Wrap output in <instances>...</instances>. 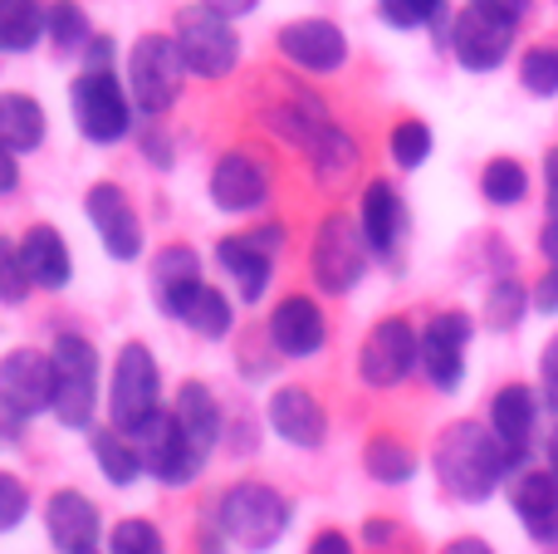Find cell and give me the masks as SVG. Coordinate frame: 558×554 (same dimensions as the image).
Masks as SVG:
<instances>
[{
    "mask_svg": "<svg viewBox=\"0 0 558 554\" xmlns=\"http://www.w3.org/2000/svg\"><path fill=\"white\" fill-rule=\"evenodd\" d=\"M432 471H436V481H441V491L451 501L481 506V501H490L520 467H514L510 447L490 432V422L461 418V422H451V427L436 437Z\"/></svg>",
    "mask_w": 558,
    "mask_h": 554,
    "instance_id": "cell-1",
    "label": "cell"
},
{
    "mask_svg": "<svg viewBox=\"0 0 558 554\" xmlns=\"http://www.w3.org/2000/svg\"><path fill=\"white\" fill-rule=\"evenodd\" d=\"M216 530L245 554H265L284 540L289 530V501L270 481H235L216 501Z\"/></svg>",
    "mask_w": 558,
    "mask_h": 554,
    "instance_id": "cell-2",
    "label": "cell"
},
{
    "mask_svg": "<svg viewBox=\"0 0 558 554\" xmlns=\"http://www.w3.org/2000/svg\"><path fill=\"white\" fill-rule=\"evenodd\" d=\"M49 359H54V418L59 427L84 432L94 427L98 412V349L94 339L74 329H59L54 344H49Z\"/></svg>",
    "mask_w": 558,
    "mask_h": 554,
    "instance_id": "cell-3",
    "label": "cell"
},
{
    "mask_svg": "<svg viewBox=\"0 0 558 554\" xmlns=\"http://www.w3.org/2000/svg\"><path fill=\"white\" fill-rule=\"evenodd\" d=\"M162 412V369H157L153 349L128 339L113 359V383H108V422L128 437L147 427Z\"/></svg>",
    "mask_w": 558,
    "mask_h": 554,
    "instance_id": "cell-4",
    "label": "cell"
},
{
    "mask_svg": "<svg viewBox=\"0 0 558 554\" xmlns=\"http://www.w3.org/2000/svg\"><path fill=\"white\" fill-rule=\"evenodd\" d=\"M367 265H373V251L363 241V226L348 212H328L314 231V245H308V275L324 294H353L363 285Z\"/></svg>",
    "mask_w": 558,
    "mask_h": 554,
    "instance_id": "cell-5",
    "label": "cell"
},
{
    "mask_svg": "<svg viewBox=\"0 0 558 554\" xmlns=\"http://www.w3.org/2000/svg\"><path fill=\"white\" fill-rule=\"evenodd\" d=\"M177 49L186 59V74L196 79H226L241 64V35L235 20H226L211 5H182L177 10Z\"/></svg>",
    "mask_w": 558,
    "mask_h": 554,
    "instance_id": "cell-6",
    "label": "cell"
},
{
    "mask_svg": "<svg viewBox=\"0 0 558 554\" xmlns=\"http://www.w3.org/2000/svg\"><path fill=\"white\" fill-rule=\"evenodd\" d=\"M69 104H74V123L78 133L94 147H113L128 137L133 128V94L113 79V69H84L69 88Z\"/></svg>",
    "mask_w": 558,
    "mask_h": 554,
    "instance_id": "cell-7",
    "label": "cell"
},
{
    "mask_svg": "<svg viewBox=\"0 0 558 554\" xmlns=\"http://www.w3.org/2000/svg\"><path fill=\"white\" fill-rule=\"evenodd\" d=\"M186 79V59L177 49V35H143L128 55V94H133L137 113L162 118L177 104Z\"/></svg>",
    "mask_w": 558,
    "mask_h": 554,
    "instance_id": "cell-8",
    "label": "cell"
},
{
    "mask_svg": "<svg viewBox=\"0 0 558 554\" xmlns=\"http://www.w3.org/2000/svg\"><path fill=\"white\" fill-rule=\"evenodd\" d=\"M514 29H520V15L490 5V0H471V5L451 20L456 64L471 69V74H490V69H500L514 49Z\"/></svg>",
    "mask_w": 558,
    "mask_h": 554,
    "instance_id": "cell-9",
    "label": "cell"
},
{
    "mask_svg": "<svg viewBox=\"0 0 558 554\" xmlns=\"http://www.w3.org/2000/svg\"><path fill=\"white\" fill-rule=\"evenodd\" d=\"M422 369V334L407 314H387L373 329L363 334V349H357V378L367 388H397L412 373Z\"/></svg>",
    "mask_w": 558,
    "mask_h": 554,
    "instance_id": "cell-10",
    "label": "cell"
},
{
    "mask_svg": "<svg viewBox=\"0 0 558 554\" xmlns=\"http://www.w3.org/2000/svg\"><path fill=\"white\" fill-rule=\"evenodd\" d=\"M279 251H284V231L279 226H255V231H241V236H221L216 241V265L231 275V285L241 290L245 304H260L275 280Z\"/></svg>",
    "mask_w": 558,
    "mask_h": 554,
    "instance_id": "cell-11",
    "label": "cell"
},
{
    "mask_svg": "<svg viewBox=\"0 0 558 554\" xmlns=\"http://www.w3.org/2000/svg\"><path fill=\"white\" fill-rule=\"evenodd\" d=\"M133 442H137V457H143V471L153 481H162V486H192L206 467V457L192 447V437L182 432L172 408L157 412Z\"/></svg>",
    "mask_w": 558,
    "mask_h": 554,
    "instance_id": "cell-12",
    "label": "cell"
},
{
    "mask_svg": "<svg viewBox=\"0 0 558 554\" xmlns=\"http://www.w3.org/2000/svg\"><path fill=\"white\" fill-rule=\"evenodd\" d=\"M84 212H88V226H94L108 261H123V265L143 261V221H137V206L123 186L94 182L84 196Z\"/></svg>",
    "mask_w": 558,
    "mask_h": 554,
    "instance_id": "cell-13",
    "label": "cell"
},
{
    "mask_svg": "<svg viewBox=\"0 0 558 554\" xmlns=\"http://www.w3.org/2000/svg\"><path fill=\"white\" fill-rule=\"evenodd\" d=\"M475 339L471 314L461 310H441L426 320L422 329V373L436 393H456L465 383V349Z\"/></svg>",
    "mask_w": 558,
    "mask_h": 554,
    "instance_id": "cell-14",
    "label": "cell"
},
{
    "mask_svg": "<svg viewBox=\"0 0 558 554\" xmlns=\"http://www.w3.org/2000/svg\"><path fill=\"white\" fill-rule=\"evenodd\" d=\"M0 408L25 422L54 412V359L39 349H10L0 359Z\"/></svg>",
    "mask_w": 558,
    "mask_h": 554,
    "instance_id": "cell-15",
    "label": "cell"
},
{
    "mask_svg": "<svg viewBox=\"0 0 558 554\" xmlns=\"http://www.w3.org/2000/svg\"><path fill=\"white\" fill-rule=\"evenodd\" d=\"M206 192H211V206L226 216H251L260 212L265 202H270V167L260 162V157L251 153H221L211 167V182H206Z\"/></svg>",
    "mask_w": 558,
    "mask_h": 554,
    "instance_id": "cell-16",
    "label": "cell"
},
{
    "mask_svg": "<svg viewBox=\"0 0 558 554\" xmlns=\"http://www.w3.org/2000/svg\"><path fill=\"white\" fill-rule=\"evenodd\" d=\"M279 55H284V64L304 69V74H333V69L348 64V35L333 25V20H289L284 29H279Z\"/></svg>",
    "mask_w": 558,
    "mask_h": 554,
    "instance_id": "cell-17",
    "label": "cell"
},
{
    "mask_svg": "<svg viewBox=\"0 0 558 554\" xmlns=\"http://www.w3.org/2000/svg\"><path fill=\"white\" fill-rule=\"evenodd\" d=\"M265 334H270V344L284 359H314L328 344V320L314 294H284V300H275Z\"/></svg>",
    "mask_w": 558,
    "mask_h": 554,
    "instance_id": "cell-18",
    "label": "cell"
},
{
    "mask_svg": "<svg viewBox=\"0 0 558 554\" xmlns=\"http://www.w3.org/2000/svg\"><path fill=\"white\" fill-rule=\"evenodd\" d=\"M45 535L59 554H98L104 516H98V506L84 496V491L64 486L45 501Z\"/></svg>",
    "mask_w": 558,
    "mask_h": 554,
    "instance_id": "cell-19",
    "label": "cell"
},
{
    "mask_svg": "<svg viewBox=\"0 0 558 554\" xmlns=\"http://www.w3.org/2000/svg\"><path fill=\"white\" fill-rule=\"evenodd\" d=\"M357 226H363V241L367 251L377 255L383 265H397L402 255V241H407V202L392 182L373 177L363 186V212H357Z\"/></svg>",
    "mask_w": 558,
    "mask_h": 554,
    "instance_id": "cell-20",
    "label": "cell"
},
{
    "mask_svg": "<svg viewBox=\"0 0 558 554\" xmlns=\"http://www.w3.org/2000/svg\"><path fill=\"white\" fill-rule=\"evenodd\" d=\"M510 506L524 535L539 545H558V477L549 467H524L510 477Z\"/></svg>",
    "mask_w": 558,
    "mask_h": 554,
    "instance_id": "cell-21",
    "label": "cell"
},
{
    "mask_svg": "<svg viewBox=\"0 0 558 554\" xmlns=\"http://www.w3.org/2000/svg\"><path fill=\"white\" fill-rule=\"evenodd\" d=\"M539 408H544V398L530 388V383H505V388L490 398V432L510 447V457L520 471H524V461H530Z\"/></svg>",
    "mask_w": 558,
    "mask_h": 554,
    "instance_id": "cell-22",
    "label": "cell"
},
{
    "mask_svg": "<svg viewBox=\"0 0 558 554\" xmlns=\"http://www.w3.org/2000/svg\"><path fill=\"white\" fill-rule=\"evenodd\" d=\"M265 418H270V432L279 442H289V447H304V451H314V447H324V437H328V412H324V402L314 398L308 388H275V398H270V408H265Z\"/></svg>",
    "mask_w": 558,
    "mask_h": 554,
    "instance_id": "cell-23",
    "label": "cell"
},
{
    "mask_svg": "<svg viewBox=\"0 0 558 554\" xmlns=\"http://www.w3.org/2000/svg\"><path fill=\"white\" fill-rule=\"evenodd\" d=\"M162 314L186 324V329L202 334V339H226V334L235 329V304L206 280H192L186 290H177L172 300L162 304Z\"/></svg>",
    "mask_w": 558,
    "mask_h": 554,
    "instance_id": "cell-24",
    "label": "cell"
},
{
    "mask_svg": "<svg viewBox=\"0 0 558 554\" xmlns=\"http://www.w3.org/2000/svg\"><path fill=\"white\" fill-rule=\"evenodd\" d=\"M333 123L324 108V98L318 94H304V88H294V94H284L279 104L265 108V128L279 137V143L299 147V153H308V143H314L324 128Z\"/></svg>",
    "mask_w": 558,
    "mask_h": 554,
    "instance_id": "cell-25",
    "label": "cell"
},
{
    "mask_svg": "<svg viewBox=\"0 0 558 554\" xmlns=\"http://www.w3.org/2000/svg\"><path fill=\"white\" fill-rule=\"evenodd\" d=\"M20 255H25V265H29L35 290H64V285L74 280V255H69L64 236L49 221L29 226V231L20 236Z\"/></svg>",
    "mask_w": 558,
    "mask_h": 554,
    "instance_id": "cell-26",
    "label": "cell"
},
{
    "mask_svg": "<svg viewBox=\"0 0 558 554\" xmlns=\"http://www.w3.org/2000/svg\"><path fill=\"white\" fill-rule=\"evenodd\" d=\"M308 167H314V182L324 186V192H338V186H348L357 177V167H363V147H357V137L348 133V128L328 123L324 133L308 143Z\"/></svg>",
    "mask_w": 558,
    "mask_h": 554,
    "instance_id": "cell-27",
    "label": "cell"
},
{
    "mask_svg": "<svg viewBox=\"0 0 558 554\" xmlns=\"http://www.w3.org/2000/svg\"><path fill=\"white\" fill-rule=\"evenodd\" d=\"M172 412H177V422H182V432L192 437V447L202 451V457H211L216 442H221V402H216V393L196 378L182 383Z\"/></svg>",
    "mask_w": 558,
    "mask_h": 554,
    "instance_id": "cell-28",
    "label": "cell"
},
{
    "mask_svg": "<svg viewBox=\"0 0 558 554\" xmlns=\"http://www.w3.org/2000/svg\"><path fill=\"white\" fill-rule=\"evenodd\" d=\"M49 137V118L39 98L29 94H0V143L10 153H39Z\"/></svg>",
    "mask_w": 558,
    "mask_h": 554,
    "instance_id": "cell-29",
    "label": "cell"
},
{
    "mask_svg": "<svg viewBox=\"0 0 558 554\" xmlns=\"http://www.w3.org/2000/svg\"><path fill=\"white\" fill-rule=\"evenodd\" d=\"M49 35V5L39 0H0V55H29Z\"/></svg>",
    "mask_w": 558,
    "mask_h": 554,
    "instance_id": "cell-30",
    "label": "cell"
},
{
    "mask_svg": "<svg viewBox=\"0 0 558 554\" xmlns=\"http://www.w3.org/2000/svg\"><path fill=\"white\" fill-rule=\"evenodd\" d=\"M363 471L377 486H407L416 477V451L402 437H392V432H377L363 447Z\"/></svg>",
    "mask_w": 558,
    "mask_h": 554,
    "instance_id": "cell-31",
    "label": "cell"
},
{
    "mask_svg": "<svg viewBox=\"0 0 558 554\" xmlns=\"http://www.w3.org/2000/svg\"><path fill=\"white\" fill-rule=\"evenodd\" d=\"M88 447H94V461L108 477V486H133V481L143 477V457H137V442L128 437V432L104 427V432H94Z\"/></svg>",
    "mask_w": 558,
    "mask_h": 554,
    "instance_id": "cell-32",
    "label": "cell"
},
{
    "mask_svg": "<svg viewBox=\"0 0 558 554\" xmlns=\"http://www.w3.org/2000/svg\"><path fill=\"white\" fill-rule=\"evenodd\" d=\"M192 280H202V255H196L192 245H162V251L153 255V300H157V310H162L177 290H186Z\"/></svg>",
    "mask_w": 558,
    "mask_h": 554,
    "instance_id": "cell-33",
    "label": "cell"
},
{
    "mask_svg": "<svg viewBox=\"0 0 558 554\" xmlns=\"http://www.w3.org/2000/svg\"><path fill=\"white\" fill-rule=\"evenodd\" d=\"M481 196L490 206H520L530 196V172L514 157H490L481 172Z\"/></svg>",
    "mask_w": 558,
    "mask_h": 554,
    "instance_id": "cell-34",
    "label": "cell"
},
{
    "mask_svg": "<svg viewBox=\"0 0 558 554\" xmlns=\"http://www.w3.org/2000/svg\"><path fill=\"white\" fill-rule=\"evenodd\" d=\"M530 304H534V294L524 290L514 275H500V280L490 285V294H485V324H490L495 334H510V329H520Z\"/></svg>",
    "mask_w": 558,
    "mask_h": 554,
    "instance_id": "cell-35",
    "label": "cell"
},
{
    "mask_svg": "<svg viewBox=\"0 0 558 554\" xmlns=\"http://www.w3.org/2000/svg\"><path fill=\"white\" fill-rule=\"evenodd\" d=\"M387 153H392V162L402 167V172H416V167L432 157V128H426L422 118H402V123L392 128V137H387Z\"/></svg>",
    "mask_w": 558,
    "mask_h": 554,
    "instance_id": "cell-36",
    "label": "cell"
},
{
    "mask_svg": "<svg viewBox=\"0 0 558 554\" xmlns=\"http://www.w3.org/2000/svg\"><path fill=\"white\" fill-rule=\"evenodd\" d=\"M108 554H167V535L143 516H128L108 530Z\"/></svg>",
    "mask_w": 558,
    "mask_h": 554,
    "instance_id": "cell-37",
    "label": "cell"
},
{
    "mask_svg": "<svg viewBox=\"0 0 558 554\" xmlns=\"http://www.w3.org/2000/svg\"><path fill=\"white\" fill-rule=\"evenodd\" d=\"M446 0H377V15L392 29H432L446 20Z\"/></svg>",
    "mask_w": 558,
    "mask_h": 554,
    "instance_id": "cell-38",
    "label": "cell"
},
{
    "mask_svg": "<svg viewBox=\"0 0 558 554\" xmlns=\"http://www.w3.org/2000/svg\"><path fill=\"white\" fill-rule=\"evenodd\" d=\"M49 39H54L59 49H84L88 39H94V25H88V10L74 5V0H54L49 5Z\"/></svg>",
    "mask_w": 558,
    "mask_h": 554,
    "instance_id": "cell-39",
    "label": "cell"
},
{
    "mask_svg": "<svg viewBox=\"0 0 558 554\" xmlns=\"http://www.w3.org/2000/svg\"><path fill=\"white\" fill-rule=\"evenodd\" d=\"M29 290H35V280H29V265L25 255H20V241H10V236H0V304H25Z\"/></svg>",
    "mask_w": 558,
    "mask_h": 554,
    "instance_id": "cell-40",
    "label": "cell"
},
{
    "mask_svg": "<svg viewBox=\"0 0 558 554\" xmlns=\"http://www.w3.org/2000/svg\"><path fill=\"white\" fill-rule=\"evenodd\" d=\"M520 84L534 98H554L558 94V49L554 45H534L520 59Z\"/></svg>",
    "mask_w": 558,
    "mask_h": 554,
    "instance_id": "cell-41",
    "label": "cell"
},
{
    "mask_svg": "<svg viewBox=\"0 0 558 554\" xmlns=\"http://www.w3.org/2000/svg\"><path fill=\"white\" fill-rule=\"evenodd\" d=\"M29 516V491L15 471H0V535L20 530V520Z\"/></svg>",
    "mask_w": 558,
    "mask_h": 554,
    "instance_id": "cell-42",
    "label": "cell"
},
{
    "mask_svg": "<svg viewBox=\"0 0 558 554\" xmlns=\"http://www.w3.org/2000/svg\"><path fill=\"white\" fill-rule=\"evenodd\" d=\"M539 398H544V408L558 418V334L544 344V353H539Z\"/></svg>",
    "mask_w": 558,
    "mask_h": 554,
    "instance_id": "cell-43",
    "label": "cell"
},
{
    "mask_svg": "<svg viewBox=\"0 0 558 554\" xmlns=\"http://www.w3.org/2000/svg\"><path fill=\"white\" fill-rule=\"evenodd\" d=\"M304 554H357V550H353V540H348L343 530L328 526V530H318V535L308 540V550H304Z\"/></svg>",
    "mask_w": 558,
    "mask_h": 554,
    "instance_id": "cell-44",
    "label": "cell"
},
{
    "mask_svg": "<svg viewBox=\"0 0 558 554\" xmlns=\"http://www.w3.org/2000/svg\"><path fill=\"white\" fill-rule=\"evenodd\" d=\"M534 310L539 314H558V265L544 270V280L534 285Z\"/></svg>",
    "mask_w": 558,
    "mask_h": 554,
    "instance_id": "cell-45",
    "label": "cell"
},
{
    "mask_svg": "<svg viewBox=\"0 0 558 554\" xmlns=\"http://www.w3.org/2000/svg\"><path fill=\"white\" fill-rule=\"evenodd\" d=\"M84 69H113V39L108 35H94L84 45Z\"/></svg>",
    "mask_w": 558,
    "mask_h": 554,
    "instance_id": "cell-46",
    "label": "cell"
},
{
    "mask_svg": "<svg viewBox=\"0 0 558 554\" xmlns=\"http://www.w3.org/2000/svg\"><path fill=\"white\" fill-rule=\"evenodd\" d=\"M544 202H549V216H558V147L544 153Z\"/></svg>",
    "mask_w": 558,
    "mask_h": 554,
    "instance_id": "cell-47",
    "label": "cell"
},
{
    "mask_svg": "<svg viewBox=\"0 0 558 554\" xmlns=\"http://www.w3.org/2000/svg\"><path fill=\"white\" fill-rule=\"evenodd\" d=\"M20 186V153H10L5 143H0V196H10Z\"/></svg>",
    "mask_w": 558,
    "mask_h": 554,
    "instance_id": "cell-48",
    "label": "cell"
},
{
    "mask_svg": "<svg viewBox=\"0 0 558 554\" xmlns=\"http://www.w3.org/2000/svg\"><path fill=\"white\" fill-rule=\"evenodd\" d=\"M441 554H495L490 540H481V535H456V540H446Z\"/></svg>",
    "mask_w": 558,
    "mask_h": 554,
    "instance_id": "cell-49",
    "label": "cell"
},
{
    "mask_svg": "<svg viewBox=\"0 0 558 554\" xmlns=\"http://www.w3.org/2000/svg\"><path fill=\"white\" fill-rule=\"evenodd\" d=\"M143 157H153L157 167H172V147H167V137L157 133V128L153 133H143Z\"/></svg>",
    "mask_w": 558,
    "mask_h": 554,
    "instance_id": "cell-50",
    "label": "cell"
},
{
    "mask_svg": "<svg viewBox=\"0 0 558 554\" xmlns=\"http://www.w3.org/2000/svg\"><path fill=\"white\" fill-rule=\"evenodd\" d=\"M202 5H211V10H221L226 20H241V15H251L260 0H202Z\"/></svg>",
    "mask_w": 558,
    "mask_h": 554,
    "instance_id": "cell-51",
    "label": "cell"
},
{
    "mask_svg": "<svg viewBox=\"0 0 558 554\" xmlns=\"http://www.w3.org/2000/svg\"><path fill=\"white\" fill-rule=\"evenodd\" d=\"M539 251H544V261H549V265H558V216H549V221H544Z\"/></svg>",
    "mask_w": 558,
    "mask_h": 554,
    "instance_id": "cell-52",
    "label": "cell"
},
{
    "mask_svg": "<svg viewBox=\"0 0 558 554\" xmlns=\"http://www.w3.org/2000/svg\"><path fill=\"white\" fill-rule=\"evenodd\" d=\"M196 554H226V535L216 530V520L202 530V540H196Z\"/></svg>",
    "mask_w": 558,
    "mask_h": 554,
    "instance_id": "cell-53",
    "label": "cell"
},
{
    "mask_svg": "<svg viewBox=\"0 0 558 554\" xmlns=\"http://www.w3.org/2000/svg\"><path fill=\"white\" fill-rule=\"evenodd\" d=\"M363 535H367V545H387V540L397 535V526H392V520H367Z\"/></svg>",
    "mask_w": 558,
    "mask_h": 554,
    "instance_id": "cell-54",
    "label": "cell"
},
{
    "mask_svg": "<svg viewBox=\"0 0 558 554\" xmlns=\"http://www.w3.org/2000/svg\"><path fill=\"white\" fill-rule=\"evenodd\" d=\"M544 461H549V471H554V477H558V422H554L549 442H544Z\"/></svg>",
    "mask_w": 558,
    "mask_h": 554,
    "instance_id": "cell-55",
    "label": "cell"
}]
</instances>
